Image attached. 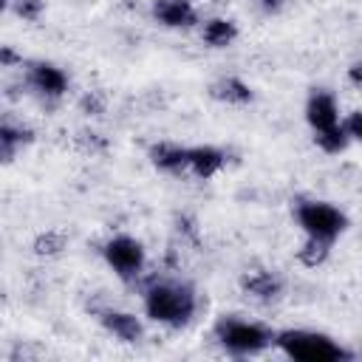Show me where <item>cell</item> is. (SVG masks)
<instances>
[{
    "mask_svg": "<svg viewBox=\"0 0 362 362\" xmlns=\"http://www.w3.org/2000/svg\"><path fill=\"white\" fill-rule=\"evenodd\" d=\"M274 345L297 362H339V359H354L348 348L334 342L328 334L317 331H303V328H286L274 334Z\"/></svg>",
    "mask_w": 362,
    "mask_h": 362,
    "instance_id": "obj_2",
    "label": "cell"
},
{
    "mask_svg": "<svg viewBox=\"0 0 362 362\" xmlns=\"http://www.w3.org/2000/svg\"><path fill=\"white\" fill-rule=\"evenodd\" d=\"M31 141H34V130L31 127L3 122L0 124V158H3V164H11L14 156H17V150L28 147Z\"/></svg>",
    "mask_w": 362,
    "mask_h": 362,
    "instance_id": "obj_14",
    "label": "cell"
},
{
    "mask_svg": "<svg viewBox=\"0 0 362 362\" xmlns=\"http://www.w3.org/2000/svg\"><path fill=\"white\" fill-rule=\"evenodd\" d=\"M0 65H3V68H11V65H23V57H20V54H17L11 45H3V48H0Z\"/></svg>",
    "mask_w": 362,
    "mask_h": 362,
    "instance_id": "obj_24",
    "label": "cell"
},
{
    "mask_svg": "<svg viewBox=\"0 0 362 362\" xmlns=\"http://www.w3.org/2000/svg\"><path fill=\"white\" fill-rule=\"evenodd\" d=\"M198 308L195 288L181 280H153L144 291V314L153 322L184 328Z\"/></svg>",
    "mask_w": 362,
    "mask_h": 362,
    "instance_id": "obj_1",
    "label": "cell"
},
{
    "mask_svg": "<svg viewBox=\"0 0 362 362\" xmlns=\"http://www.w3.org/2000/svg\"><path fill=\"white\" fill-rule=\"evenodd\" d=\"M331 246H334V240L305 235L303 246L297 249V260H300V266H305V269H317V266H322V263L328 260V255H331Z\"/></svg>",
    "mask_w": 362,
    "mask_h": 362,
    "instance_id": "obj_16",
    "label": "cell"
},
{
    "mask_svg": "<svg viewBox=\"0 0 362 362\" xmlns=\"http://www.w3.org/2000/svg\"><path fill=\"white\" fill-rule=\"evenodd\" d=\"M294 218L305 235L337 240L348 229V215L328 201H297Z\"/></svg>",
    "mask_w": 362,
    "mask_h": 362,
    "instance_id": "obj_4",
    "label": "cell"
},
{
    "mask_svg": "<svg viewBox=\"0 0 362 362\" xmlns=\"http://www.w3.org/2000/svg\"><path fill=\"white\" fill-rule=\"evenodd\" d=\"M65 246H68V235L62 229H45L31 243V249H34L37 257H57Z\"/></svg>",
    "mask_w": 362,
    "mask_h": 362,
    "instance_id": "obj_17",
    "label": "cell"
},
{
    "mask_svg": "<svg viewBox=\"0 0 362 362\" xmlns=\"http://www.w3.org/2000/svg\"><path fill=\"white\" fill-rule=\"evenodd\" d=\"M105 107H107V102H105V93H102V90H88V93L79 99V110H82L85 116H102Z\"/></svg>",
    "mask_w": 362,
    "mask_h": 362,
    "instance_id": "obj_21",
    "label": "cell"
},
{
    "mask_svg": "<svg viewBox=\"0 0 362 362\" xmlns=\"http://www.w3.org/2000/svg\"><path fill=\"white\" fill-rule=\"evenodd\" d=\"M153 167L170 173V175H181L189 170V147H181L175 141H156L150 150H147Z\"/></svg>",
    "mask_w": 362,
    "mask_h": 362,
    "instance_id": "obj_10",
    "label": "cell"
},
{
    "mask_svg": "<svg viewBox=\"0 0 362 362\" xmlns=\"http://www.w3.org/2000/svg\"><path fill=\"white\" fill-rule=\"evenodd\" d=\"M215 339L223 345L226 354L232 356H255L260 351H266L269 345H274V331L260 325V322H249L240 317H221L215 322Z\"/></svg>",
    "mask_w": 362,
    "mask_h": 362,
    "instance_id": "obj_3",
    "label": "cell"
},
{
    "mask_svg": "<svg viewBox=\"0 0 362 362\" xmlns=\"http://www.w3.org/2000/svg\"><path fill=\"white\" fill-rule=\"evenodd\" d=\"M226 164V153L212 147V144H195L189 147V173L195 178H212L215 173H221V167Z\"/></svg>",
    "mask_w": 362,
    "mask_h": 362,
    "instance_id": "obj_12",
    "label": "cell"
},
{
    "mask_svg": "<svg viewBox=\"0 0 362 362\" xmlns=\"http://www.w3.org/2000/svg\"><path fill=\"white\" fill-rule=\"evenodd\" d=\"M305 122L311 124L314 133L339 124V107H337L334 93H328V90H314V93L308 96V102H305Z\"/></svg>",
    "mask_w": 362,
    "mask_h": 362,
    "instance_id": "obj_7",
    "label": "cell"
},
{
    "mask_svg": "<svg viewBox=\"0 0 362 362\" xmlns=\"http://www.w3.org/2000/svg\"><path fill=\"white\" fill-rule=\"evenodd\" d=\"M175 223H178V232H181V235H187L189 240H198V229H195V221H192L189 215H178Z\"/></svg>",
    "mask_w": 362,
    "mask_h": 362,
    "instance_id": "obj_23",
    "label": "cell"
},
{
    "mask_svg": "<svg viewBox=\"0 0 362 362\" xmlns=\"http://www.w3.org/2000/svg\"><path fill=\"white\" fill-rule=\"evenodd\" d=\"M314 141H317V147H320L322 153H328V156H337V153H342V150L348 147L351 136H348L345 124L339 122V124H334V127H328V130H320V133H314Z\"/></svg>",
    "mask_w": 362,
    "mask_h": 362,
    "instance_id": "obj_18",
    "label": "cell"
},
{
    "mask_svg": "<svg viewBox=\"0 0 362 362\" xmlns=\"http://www.w3.org/2000/svg\"><path fill=\"white\" fill-rule=\"evenodd\" d=\"M99 322H102V328L110 331L116 339L130 342V345L144 337V322H141L136 314H130V311L105 308V311H99Z\"/></svg>",
    "mask_w": 362,
    "mask_h": 362,
    "instance_id": "obj_9",
    "label": "cell"
},
{
    "mask_svg": "<svg viewBox=\"0 0 362 362\" xmlns=\"http://www.w3.org/2000/svg\"><path fill=\"white\" fill-rule=\"evenodd\" d=\"M286 3H288V0H257V6H260L266 14H277V11H283Z\"/></svg>",
    "mask_w": 362,
    "mask_h": 362,
    "instance_id": "obj_25",
    "label": "cell"
},
{
    "mask_svg": "<svg viewBox=\"0 0 362 362\" xmlns=\"http://www.w3.org/2000/svg\"><path fill=\"white\" fill-rule=\"evenodd\" d=\"M25 85L34 88L37 93H42L45 99H59L68 90V76L54 62L37 59V62H28V68H25Z\"/></svg>",
    "mask_w": 362,
    "mask_h": 362,
    "instance_id": "obj_6",
    "label": "cell"
},
{
    "mask_svg": "<svg viewBox=\"0 0 362 362\" xmlns=\"http://www.w3.org/2000/svg\"><path fill=\"white\" fill-rule=\"evenodd\" d=\"M11 11L20 17V20H28V23H37L45 11V0H11Z\"/></svg>",
    "mask_w": 362,
    "mask_h": 362,
    "instance_id": "obj_19",
    "label": "cell"
},
{
    "mask_svg": "<svg viewBox=\"0 0 362 362\" xmlns=\"http://www.w3.org/2000/svg\"><path fill=\"white\" fill-rule=\"evenodd\" d=\"M209 96L223 105H249L252 102V88L240 76H221L209 85Z\"/></svg>",
    "mask_w": 362,
    "mask_h": 362,
    "instance_id": "obj_13",
    "label": "cell"
},
{
    "mask_svg": "<svg viewBox=\"0 0 362 362\" xmlns=\"http://www.w3.org/2000/svg\"><path fill=\"white\" fill-rule=\"evenodd\" d=\"M153 17L167 28H189L198 23L189 0H153Z\"/></svg>",
    "mask_w": 362,
    "mask_h": 362,
    "instance_id": "obj_11",
    "label": "cell"
},
{
    "mask_svg": "<svg viewBox=\"0 0 362 362\" xmlns=\"http://www.w3.org/2000/svg\"><path fill=\"white\" fill-rule=\"evenodd\" d=\"M345 130H348V136L351 139H356V141H362V110H356V113H351L345 122Z\"/></svg>",
    "mask_w": 362,
    "mask_h": 362,
    "instance_id": "obj_22",
    "label": "cell"
},
{
    "mask_svg": "<svg viewBox=\"0 0 362 362\" xmlns=\"http://www.w3.org/2000/svg\"><path fill=\"white\" fill-rule=\"evenodd\" d=\"M348 79H351L354 85H362V59H359V62H354V65L348 68Z\"/></svg>",
    "mask_w": 362,
    "mask_h": 362,
    "instance_id": "obj_26",
    "label": "cell"
},
{
    "mask_svg": "<svg viewBox=\"0 0 362 362\" xmlns=\"http://www.w3.org/2000/svg\"><path fill=\"white\" fill-rule=\"evenodd\" d=\"M102 255H105L107 266H110L124 283H133V280L141 274L144 260H147L144 246H141L136 238H130V235H116V238H110V240L105 243Z\"/></svg>",
    "mask_w": 362,
    "mask_h": 362,
    "instance_id": "obj_5",
    "label": "cell"
},
{
    "mask_svg": "<svg viewBox=\"0 0 362 362\" xmlns=\"http://www.w3.org/2000/svg\"><path fill=\"white\" fill-rule=\"evenodd\" d=\"M76 147L88 156H96V153H105L107 150V141L99 136V133H90V130H82L76 133Z\"/></svg>",
    "mask_w": 362,
    "mask_h": 362,
    "instance_id": "obj_20",
    "label": "cell"
},
{
    "mask_svg": "<svg viewBox=\"0 0 362 362\" xmlns=\"http://www.w3.org/2000/svg\"><path fill=\"white\" fill-rule=\"evenodd\" d=\"M235 37H238V25L232 20H223V17H212L201 28V40L209 48H226L235 42Z\"/></svg>",
    "mask_w": 362,
    "mask_h": 362,
    "instance_id": "obj_15",
    "label": "cell"
},
{
    "mask_svg": "<svg viewBox=\"0 0 362 362\" xmlns=\"http://www.w3.org/2000/svg\"><path fill=\"white\" fill-rule=\"evenodd\" d=\"M240 288L260 303H272L283 294V280L269 269H246L240 274Z\"/></svg>",
    "mask_w": 362,
    "mask_h": 362,
    "instance_id": "obj_8",
    "label": "cell"
}]
</instances>
